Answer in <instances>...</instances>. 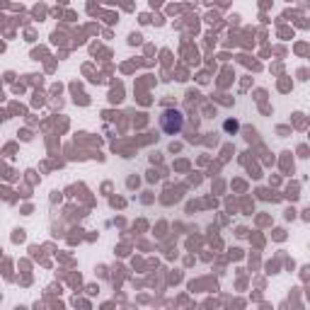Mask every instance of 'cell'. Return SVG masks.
I'll return each instance as SVG.
<instances>
[{
	"mask_svg": "<svg viewBox=\"0 0 310 310\" xmlns=\"http://www.w3.org/2000/svg\"><path fill=\"white\" fill-rule=\"evenodd\" d=\"M225 128H228V131H235V128H238V124H235V121H228V124H225Z\"/></svg>",
	"mask_w": 310,
	"mask_h": 310,
	"instance_id": "cell-2",
	"label": "cell"
},
{
	"mask_svg": "<svg viewBox=\"0 0 310 310\" xmlns=\"http://www.w3.org/2000/svg\"><path fill=\"white\" fill-rule=\"evenodd\" d=\"M160 126H163V131L167 136L179 134L182 126H184L182 112H177V109H167V112H163V116H160Z\"/></svg>",
	"mask_w": 310,
	"mask_h": 310,
	"instance_id": "cell-1",
	"label": "cell"
}]
</instances>
